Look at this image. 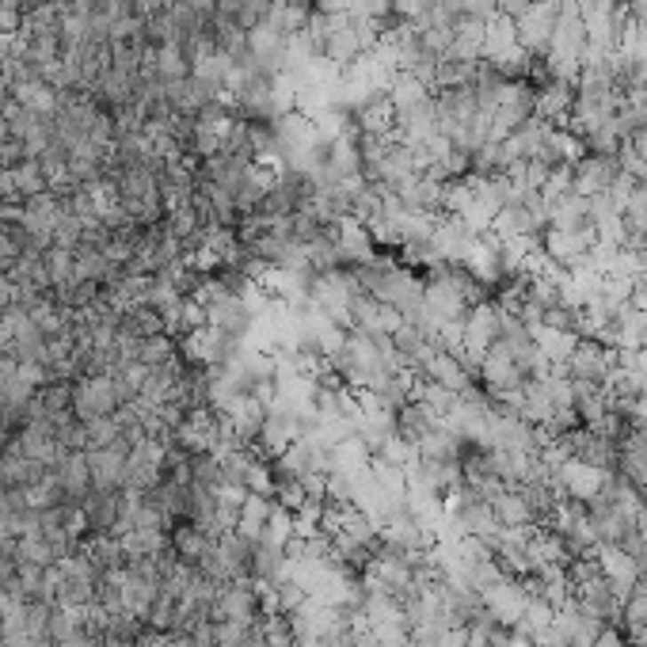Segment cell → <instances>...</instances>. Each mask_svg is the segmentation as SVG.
I'll return each mask as SVG.
<instances>
[{"mask_svg":"<svg viewBox=\"0 0 647 647\" xmlns=\"http://www.w3.org/2000/svg\"><path fill=\"white\" fill-rule=\"evenodd\" d=\"M613 373V350L602 347L598 339H579L568 355V377L571 381H595L605 385Z\"/></svg>","mask_w":647,"mask_h":647,"instance_id":"6da1fadb","label":"cell"}]
</instances>
